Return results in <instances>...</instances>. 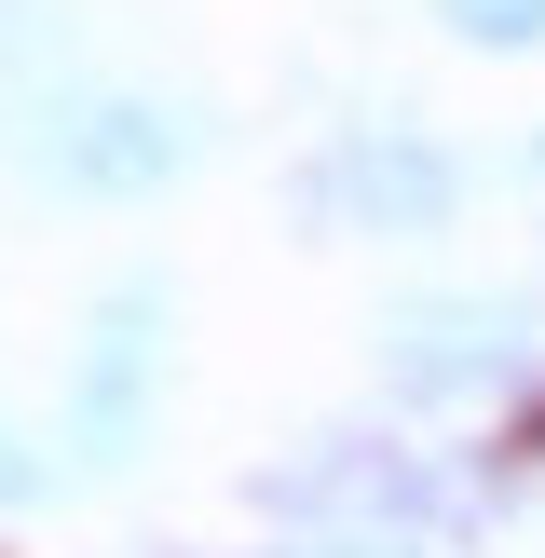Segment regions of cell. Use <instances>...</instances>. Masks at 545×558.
Listing matches in <instances>:
<instances>
[{
	"mask_svg": "<svg viewBox=\"0 0 545 558\" xmlns=\"http://www.w3.org/2000/svg\"><path fill=\"white\" fill-rule=\"evenodd\" d=\"M532 178H545V136H532Z\"/></svg>",
	"mask_w": 545,
	"mask_h": 558,
	"instance_id": "obj_9",
	"label": "cell"
},
{
	"mask_svg": "<svg viewBox=\"0 0 545 558\" xmlns=\"http://www.w3.org/2000/svg\"><path fill=\"white\" fill-rule=\"evenodd\" d=\"M300 205H314V232H450V205H463V163L436 150L423 123H354L341 150L300 178Z\"/></svg>",
	"mask_w": 545,
	"mask_h": 558,
	"instance_id": "obj_5",
	"label": "cell"
},
{
	"mask_svg": "<svg viewBox=\"0 0 545 558\" xmlns=\"http://www.w3.org/2000/svg\"><path fill=\"white\" fill-rule=\"evenodd\" d=\"M191 150H205V136H191L164 96H123V82L41 96V109H27V136H14V163H27V178L82 191V205H150V191L178 178Z\"/></svg>",
	"mask_w": 545,
	"mask_h": 558,
	"instance_id": "obj_1",
	"label": "cell"
},
{
	"mask_svg": "<svg viewBox=\"0 0 545 558\" xmlns=\"http://www.w3.org/2000/svg\"><path fill=\"white\" fill-rule=\"evenodd\" d=\"M55 490V450H27V423L0 409V505H41Z\"/></svg>",
	"mask_w": 545,
	"mask_h": 558,
	"instance_id": "obj_7",
	"label": "cell"
},
{
	"mask_svg": "<svg viewBox=\"0 0 545 558\" xmlns=\"http://www.w3.org/2000/svg\"><path fill=\"white\" fill-rule=\"evenodd\" d=\"M450 41H477V54H532V41H545V0H450Z\"/></svg>",
	"mask_w": 545,
	"mask_h": 558,
	"instance_id": "obj_6",
	"label": "cell"
},
{
	"mask_svg": "<svg viewBox=\"0 0 545 558\" xmlns=\"http://www.w3.org/2000/svg\"><path fill=\"white\" fill-rule=\"evenodd\" d=\"M259 505L287 532H327V545H436L450 532V490L423 477V450L396 436H314L300 463H272Z\"/></svg>",
	"mask_w": 545,
	"mask_h": 558,
	"instance_id": "obj_2",
	"label": "cell"
},
{
	"mask_svg": "<svg viewBox=\"0 0 545 558\" xmlns=\"http://www.w3.org/2000/svg\"><path fill=\"white\" fill-rule=\"evenodd\" d=\"M150 409H164V287L123 272V287L96 300V327H82V354H69V409H55V436H69L82 477H123L136 436H150Z\"/></svg>",
	"mask_w": 545,
	"mask_h": 558,
	"instance_id": "obj_3",
	"label": "cell"
},
{
	"mask_svg": "<svg viewBox=\"0 0 545 558\" xmlns=\"http://www.w3.org/2000/svg\"><path fill=\"white\" fill-rule=\"evenodd\" d=\"M368 354H382V396H409V409H477V396L518 381V314L477 300V287H409L396 314L368 327Z\"/></svg>",
	"mask_w": 545,
	"mask_h": 558,
	"instance_id": "obj_4",
	"label": "cell"
},
{
	"mask_svg": "<svg viewBox=\"0 0 545 558\" xmlns=\"http://www.w3.org/2000/svg\"><path fill=\"white\" fill-rule=\"evenodd\" d=\"M287 558H436V545H327V532H300Z\"/></svg>",
	"mask_w": 545,
	"mask_h": 558,
	"instance_id": "obj_8",
	"label": "cell"
}]
</instances>
